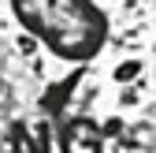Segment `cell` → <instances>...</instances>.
Instances as JSON below:
<instances>
[{"label": "cell", "mask_w": 156, "mask_h": 153, "mask_svg": "<svg viewBox=\"0 0 156 153\" xmlns=\"http://www.w3.org/2000/svg\"><path fill=\"white\" fill-rule=\"evenodd\" d=\"M4 11L23 49L67 79L112 49L119 0H4Z\"/></svg>", "instance_id": "1"}]
</instances>
